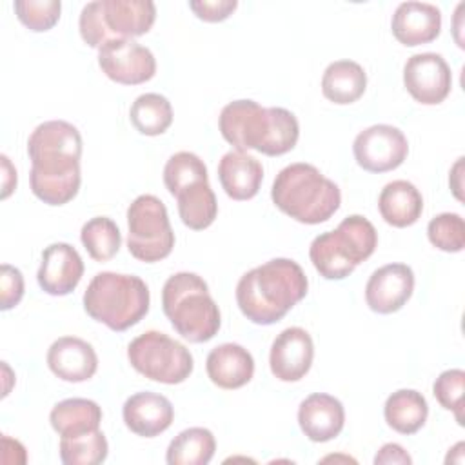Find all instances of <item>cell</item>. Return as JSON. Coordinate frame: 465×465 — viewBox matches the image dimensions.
I'll use <instances>...</instances> for the list:
<instances>
[{
  "label": "cell",
  "mask_w": 465,
  "mask_h": 465,
  "mask_svg": "<svg viewBox=\"0 0 465 465\" xmlns=\"http://www.w3.org/2000/svg\"><path fill=\"white\" fill-rule=\"evenodd\" d=\"M33 194L47 205L71 202L80 189V131L65 120H49L35 127L27 140Z\"/></svg>",
  "instance_id": "6da1fadb"
},
{
  "label": "cell",
  "mask_w": 465,
  "mask_h": 465,
  "mask_svg": "<svg viewBox=\"0 0 465 465\" xmlns=\"http://www.w3.org/2000/svg\"><path fill=\"white\" fill-rule=\"evenodd\" d=\"M309 289L303 269L289 258H274L247 271L236 285L242 314L256 325L280 322Z\"/></svg>",
  "instance_id": "7a4b0ae2"
},
{
  "label": "cell",
  "mask_w": 465,
  "mask_h": 465,
  "mask_svg": "<svg viewBox=\"0 0 465 465\" xmlns=\"http://www.w3.org/2000/svg\"><path fill=\"white\" fill-rule=\"evenodd\" d=\"M222 136L236 149L267 156L289 153L300 136L296 116L283 107H262L254 100L229 102L218 118Z\"/></svg>",
  "instance_id": "3957f363"
},
{
  "label": "cell",
  "mask_w": 465,
  "mask_h": 465,
  "mask_svg": "<svg viewBox=\"0 0 465 465\" xmlns=\"http://www.w3.org/2000/svg\"><path fill=\"white\" fill-rule=\"evenodd\" d=\"M271 198L282 213L309 225L327 222L341 203L338 185L305 162L291 163L276 174Z\"/></svg>",
  "instance_id": "277c9868"
},
{
  "label": "cell",
  "mask_w": 465,
  "mask_h": 465,
  "mask_svg": "<svg viewBox=\"0 0 465 465\" xmlns=\"http://www.w3.org/2000/svg\"><path fill=\"white\" fill-rule=\"evenodd\" d=\"M162 307L174 331L191 343H203L220 331V309L202 276L176 272L162 289Z\"/></svg>",
  "instance_id": "5b68a950"
},
{
  "label": "cell",
  "mask_w": 465,
  "mask_h": 465,
  "mask_svg": "<svg viewBox=\"0 0 465 465\" xmlns=\"http://www.w3.org/2000/svg\"><path fill=\"white\" fill-rule=\"evenodd\" d=\"M149 287L140 276L104 271L93 276L84 292L85 312L122 332L136 325L149 311Z\"/></svg>",
  "instance_id": "8992f818"
},
{
  "label": "cell",
  "mask_w": 465,
  "mask_h": 465,
  "mask_svg": "<svg viewBox=\"0 0 465 465\" xmlns=\"http://www.w3.org/2000/svg\"><path fill=\"white\" fill-rule=\"evenodd\" d=\"M376 245L374 225L360 214H351L334 231L322 232L312 240L309 258L325 280H343L374 252Z\"/></svg>",
  "instance_id": "52a82bcc"
},
{
  "label": "cell",
  "mask_w": 465,
  "mask_h": 465,
  "mask_svg": "<svg viewBox=\"0 0 465 465\" xmlns=\"http://www.w3.org/2000/svg\"><path fill=\"white\" fill-rule=\"evenodd\" d=\"M156 18L151 0H94L82 7L78 27L82 40L100 49L116 38L145 35Z\"/></svg>",
  "instance_id": "ba28073f"
},
{
  "label": "cell",
  "mask_w": 465,
  "mask_h": 465,
  "mask_svg": "<svg viewBox=\"0 0 465 465\" xmlns=\"http://www.w3.org/2000/svg\"><path fill=\"white\" fill-rule=\"evenodd\" d=\"M127 358L134 371L167 385L185 381L194 367L189 349L160 331L136 336L127 347Z\"/></svg>",
  "instance_id": "9c48e42d"
},
{
  "label": "cell",
  "mask_w": 465,
  "mask_h": 465,
  "mask_svg": "<svg viewBox=\"0 0 465 465\" xmlns=\"http://www.w3.org/2000/svg\"><path fill=\"white\" fill-rule=\"evenodd\" d=\"M127 249L145 263L167 258L174 247V232L167 209L154 194H140L127 209Z\"/></svg>",
  "instance_id": "30bf717a"
},
{
  "label": "cell",
  "mask_w": 465,
  "mask_h": 465,
  "mask_svg": "<svg viewBox=\"0 0 465 465\" xmlns=\"http://www.w3.org/2000/svg\"><path fill=\"white\" fill-rule=\"evenodd\" d=\"M356 163L369 173H387L403 163L409 153L405 134L389 124H376L354 138Z\"/></svg>",
  "instance_id": "8fae6325"
},
{
  "label": "cell",
  "mask_w": 465,
  "mask_h": 465,
  "mask_svg": "<svg viewBox=\"0 0 465 465\" xmlns=\"http://www.w3.org/2000/svg\"><path fill=\"white\" fill-rule=\"evenodd\" d=\"M98 65L116 84L138 85L156 73V60L149 47L133 38H116L98 49Z\"/></svg>",
  "instance_id": "7c38bea8"
},
{
  "label": "cell",
  "mask_w": 465,
  "mask_h": 465,
  "mask_svg": "<svg viewBox=\"0 0 465 465\" xmlns=\"http://www.w3.org/2000/svg\"><path fill=\"white\" fill-rule=\"evenodd\" d=\"M403 84L416 102L423 105H436L449 96L452 73L441 54L418 53L405 62Z\"/></svg>",
  "instance_id": "4fadbf2b"
},
{
  "label": "cell",
  "mask_w": 465,
  "mask_h": 465,
  "mask_svg": "<svg viewBox=\"0 0 465 465\" xmlns=\"http://www.w3.org/2000/svg\"><path fill=\"white\" fill-rule=\"evenodd\" d=\"M414 291V272L405 263H387L376 269L365 285V302L378 314L400 311Z\"/></svg>",
  "instance_id": "5bb4252c"
},
{
  "label": "cell",
  "mask_w": 465,
  "mask_h": 465,
  "mask_svg": "<svg viewBox=\"0 0 465 465\" xmlns=\"http://www.w3.org/2000/svg\"><path fill=\"white\" fill-rule=\"evenodd\" d=\"M312 358L314 343L311 334L302 327L283 329L271 345V372L282 381H298L309 372Z\"/></svg>",
  "instance_id": "9a60e30c"
},
{
  "label": "cell",
  "mask_w": 465,
  "mask_h": 465,
  "mask_svg": "<svg viewBox=\"0 0 465 465\" xmlns=\"http://www.w3.org/2000/svg\"><path fill=\"white\" fill-rule=\"evenodd\" d=\"M84 276V262L78 251L64 242L51 243L42 252L36 272L38 285L51 296H65L76 289Z\"/></svg>",
  "instance_id": "2e32d148"
},
{
  "label": "cell",
  "mask_w": 465,
  "mask_h": 465,
  "mask_svg": "<svg viewBox=\"0 0 465 465\" xmlns=\"http://www.w3.org/2000/svg\"><path fill=\"white\" fill-rule=\"evenodd\" d=\"M122 416L131 432L142 438H154L171 427L174 409L165 396L143 391L125 400Z\"/></svg>",
  "instance_id": "e0dca14e"
},
{
  "label": "cell",
  "mask_w": 465,
  "mask_h": 465,
  "mask_svg": "<svg viewBox=\"0 0 465 465\" xmlns=\"http://www.w3.org/2000/svg\"><path fill=\"white\" fill-rule=\"evenodd\" d=\"M394 38L409 47L429 44L441 31V11L429 2H401L391 20Z\"/></svg>",
  "instance_id": "ac0fdd59"
},
{
  "label": "cell",
  "mask_w": 465,
  "mask_h": 465,
  "mask_svg": "<svg viewBox=\"0 0 465 465\" xmlns=\"http://www.w3.org/2000/svg\"><path fill=\"white\" fill-rule=\"evenodd\" d=\"M47 365L54 376L64 381L80 383L94 376L98 356L91 343L76 336L54 340L47 351Z\"/></svg>",
  "instance_id": "d6986e66"
},
{
  "label": "cell",
  "mask_w": 465,
  "mask_h": 465,
  "mask_svg": "<svg viewBox=\"0 0 465 465\" xmlns=\"http://www.w3.org/2000/svg\"><path fill=\"white\" fill-rule=\"evenodd\" d=\"M298 423L311 441H331L343 429L345 411L338 398L325 392H314L300 403Z\"/></svg>",
  "instance_id": "ffe728a7"
},
{
  "label": "cell",
  "mask_w": 465,
  "mask_h": 465,
  "mask_svg": "<svg viewBox=\"0 0 465 465\" xmlns=\"http://www.w3.org/2000/svg\"><path fill=\"white\" fill-rule=\"evenodd\" d=\"M218 180L229 198L238 202L251 200L260 191L263 167L245 151H229L218 163Z\"/></svg>",
  "instance_id": "44dd1931"
},
{
  "label": "cell",
  "mask_w": 465,
  "mask_h": 465,
  "mask_svg": "<svg viewBox=\"0 0 465 465\" xmlns=\"http://www.w3.org/2000/svg\"><path fill=\"white\" fill-rule=\"evenodd\" d=\"M205 369L214 385L232 391L251 381L254 374V360L245 347L238 343H222L209 352Z\"/></svg>",
  "instance_id": "7402d4cb"
},
{
  "label": "cell",
  "mask_w": 465,
  "mask_h": 465,
  "mask_svg": "<svg viewBox=\"0 0 465 465\" xmlns=\"http://www.w3.org/2000/svg\"><path fill=\"white\" fill-rule=\"evenodd\" d=\"M378 209L389 225L409 227L421 216L423 198L414 183L407 180H394L381 189L378 196Z\"/></svg>",
  "instance_id": "603a6c76"
},
{
  "label": "cell",
  "mask_w": 465,
  "mask_h": 465,
  "mask_svg": "<svg viewBox=\"0 0 465 465\" xmlns=\"http://www.w3.org/2000/svg\"><path fill=\"white\" fill-rule=\"evenodd\" d=\"M367 87V74L354 60H336L322 76V93L327 100L345 105L356 102Z\"/></svg>",
  "instance_id": "cb8c5ba5"
},
{
  "label": "cell",
  "mask_w": 465,
  "mask_h": 465,
  "mask_svg": "<svg viewBox=\"0 0 465 465\" xmlns=\"http://www.w3.org/2000/svg\"><path fill=\"white\" fill-rule=\"evenodd\" d=\"M49 421L60 438L78 436L100 429L102 409L87 398H67L53 407Z\"/></svg>",
  "instance_id": "d4e9b609"
},
{
  "label": "cell",
  "mask_w": 465,
  "mask_h": 465,
  "mask_svg": "<svg viewBox=\"0 0 465 465\" xmlns=\"http://www.w3.org/2000/svg\"><path fill=\"white\" fill-rule=\"evenodd\" d=\"M383 416L392 430L400 434H414L425 425L429 405L421 392L414 389H400L387 398Z\"/></svg>",
  "instance_id": "484cf974"
},
{
  "label": "cell",
  "mask_w": 465,
  "mask_h": 465,
  "mask_svg": "<svg viewBox=\"0 0 465 465\" xmlns=\"http://www.w3.org/2000/svg\"><path fill=\"white\" fill-rule=\"evenodd\" d=\"M216 450L214 436L209 429L191 427L174 436L167 447L169 465H207Z\"/></svg>",
  "instance_id": "4316f807"
},
{
  "label": "cell",
  "mask_w": 465,
  "mask_h": 465,
  "mask_svg": "<svg viewBox=\"0 0 465 465\" xmlns=\"http://www.w3.org/2000/svg\"><path fill=\"white\" fill-rule=\"evenodd\" d=\"M174 198H176L178 214L183 225H187L193 231L207 229L218 214L216 196L209 182L193 183L183 191H180Z\"/></svg>",
  "instance_id": "83f0119b"
},
{
  "label": "cell",
  "mask_w": 465,
  "mask_h": 465,
  "mask_svg": "<svg viewBox=\"0 0 465 465\" xmlns=\"http://www.w3.org/2000/svg\"><path fill=\"white\" fill-rule=\"evenodd\" d=\"M129 120L138 133L145 136H158L173 124L171 102L158 93L140 94L129 109Z\"/></svg>",
  "instance_id": "f1b7e54d"
},
{
  "label": "cell",
  "mask_w": 465,
  "mask_h": 465,
  "mask_svg": "<svg viewBox=\"0 0 465 465\" xmlns=\"http://www.w3.org/2000/svg\"><path fill=\"white\" fill-rule=\"evenodd\" d=\"M80 240H82L85 251L89 252V256L96 262L111 260L122 245L120 229L107 216H94V218L87 220L82 225Z\"/></svg>",
  "instance_id": "f546056e"
},
{
  "label": "cell",
  "mask_w": 465,
  "mask_h": 465,
  "mask_svg": "<svg viewBox=\"0 0 465 465\" xmlns=\"http://www.w3.org/2000/svg\"><path fill=\"white\" fill-rule=\"evenodd\" d=\"M107 440L100 429L60 438V460L65 465H98L107 458Z\"/></svg>",
  "instance_id": "4dcf8cb0"
},
{
  "label": "cell",
  "mask_w": 465,
  "mask_h": 465,
  "mask_svg": "<svg viewBox=\"0 0 465 465\" xmlns=\"http://www.w3.org/2000/svg\"><path fill=\"white\" fill-rule=\"evenodd\" d=\"M198 182H207V167L198 154L180 151L167 160L163 167V183L173 196Z\"/></svg>",
  "instance_id": "1f68e13d"
},
{
  "label": "cell",
  "mask_w": 465,
  "mask_h": 465,
  "mask_svg": "<svg viewBox=\"0 0 465 465\" xmlns=\"http://www.w3.org/2000/svg\"><path fill=\"white\" fill-rule=\"evenodd\" d=\"M429 242L445 252H460L465 245V223L456 213H441L427 225Z\"/></svg>",
  "instance_id": "d6a6232c"
},
{
  "label": "cell",
  "mask_w": 465,
  "mask_h": 465,
  "mask_svg": "<svg viewBox=\"0 0 465 465\" xmlns=\"http://www.w3.org/2000/svg\"><path fill=\"white\" fill-rule=\"evenodd\" d=\"M15 13L31 31H49L60 18V0H16Z\"/></svg>",
  "instance_id": "836d02e7"
},
{
  "label": "cell",
  "mask_w": 465,
  "mask_h": 465,
  "mask_svg": "<svg viewBox=\"0 0 465 465\" xmlns=\"http://www.w3.org/2000/svg\"><path fill=\"white\" fill-rule=\"evenodd\" d=\"M463 389H465V372L461 369L443 371L434 385L432 392L440 405L456 414V420L461 423V407H463Z\"/></svg>",
  "instance_id": "e575fe53"
},
{
  "label": "cell",
  "mask_w": 465,
  "mask_h": 465,
  "mask_svg": "<svg viewBox=\"0 0 465 465\" xmlns=\"http://www.w3.org/2000/svg\"><path fill=\"white\" fill-rule=\"evenodd\" d=\"M24 296V276L20 269L4 263L0 269V309L9 311L20 303Z\"/></svg>",
  "instance_id": "d590c367"
},
{
  "label": "cell",
  "mask_w": 465,
  "mask_h": 465,
  "mask_svg": "<svg viewBox=\"0 0 465 465\" xmlns=\"http://www.w3.org/2000/svg\"><path fill=\"white\" fill-rule=\"evenodd\" d=\"M193 13L205 22H222L232 15L238 7L236 0H191Z\"/></svg>",
  "instance_id": "8d00e7d4"
},
{
  "label": "cell",
  "mask_w": 465,
  "mask_h": 465,
  "mask_svg": "<svg viewBox=\"0 0 465 465\" xmlns=\"http://www.w3.org/2000/svg\"><path fill=\"white\" fill-rule=\"evenodd\" d=\"M376 465H391V463H400V465H411L412 458L407 454V450L398 445V443H385L374 456Z\"/></svg>",
  "instance_id": "74e56055"
},
{
  "label": "cell",
  "mask_w": 465,
  "mask_h": 465,
  "mask_svg": "<svg viewBox=\"0 0 465 465\" xmlns=\"http://www.w3.org/2000/svg\"><path fill=\"white\" fill-rule=\"evenodd\" d=\"M0 160H2V173H4V178H2V189H4L2 191V198H7L13 193V189L16 187V171H15V167L11 165V162H9V158L5 154H2Z\"/></svg>",
  "instance_id": "f35d334b"
},
{
  "label": "cell",
  "mask_w": 465,
  "mask_h": 465,
  "mask_svg": "<svg viewBox=\"0 0 465 465\" xmlns=\"http://www.w3.org/2000/svg\"><path fill=\"white\" fill-rule=\"evenodd\" d=\"M461 160L463 158H458V162H456V165L452 167V171H450V178H449V182H450V187H452V191H454V194H456V198L458 200H461V183H460V178H461Z\"/></svg>",
  "instance_id": "ab89813d"
}]
</instances>
